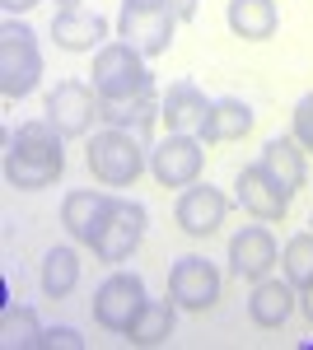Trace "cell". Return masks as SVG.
<instances>
[{"instance_id":"1","label":"cell","mask_w":313,"mask_h":350,"mask_svg":"<svg viewBox=\"0 0 313 350\" xmlns=\"http://www.w3.org/2000/svg\"><path fill=\"white\" fill-rule=\"evenodd\" d=\"M61 173H66V150H61V131L47 117L42 122H24L19 131L10 135V150H5L10 187L42 191V187H52Z\"/></svg>"},{"instance_id":"3","label":"cell","mask_w":313,"mask_h":350,"mask_svg":"<svg viewBox=\"0 0 313 350\" xmlns=\"http://www.w3.org/2000/svg\"><path fill=\"white\" fill-rule=\"evenodd\" d=\"M94 89H99V98H140V94H150L145 56L131 42H108L103 52L94 56Z\"/></svg>"},{"instance_id":"28","label":"cell","mask_w":313,"mask_h":350,"mask_svg":"<svg viewBox=\"0 0 313 350\" xmlns=\"http://www.w3.org/2000/svg\"><path fill=\"white\" fill-rule=\"evenodd\" d=\"M168 10L178 14V24H187V19H197V0H168Z\"/></svg>"},{"instance_id":"11","label":"cell","mask_w":313,"mask_h":350,"mask_svg":"<svg viewBox=\"0 0 313 350\" xmlns=\"http://www.w3.org/2000/svg\"><path fill=\"white\" fill-rule=\"evenodd\" d=\"M140 239H145V206H136V201H117V211H112V219H108V229L99 234V243H94V252L103 257V262H127L131 252L140 247Z\"/></svg>"},{"instance_id":"31","label":"cell","mask_w":313,"mask_h":350,"mask_svg":"<svg viewBox=\"0 0 313 350\" xmlns=\"http://www.w3.org/2000/svg\"><path fill=\"white\" fill-rule=\"evenodd\" d=\"M127 10H168V0H122Z\"/></svg>"},{"instance_id":"30","label":"cell","mask_w":313,"mask_h":350,"mask_svg":"<svg viewBox=\"0 0 313 350\" xmlns=\"http://www.w3.org/2000/svg\"><path fill=\"white\" fill-rule=\"evenodd\" d=\"M299 308H304V318L313 323V280H309V285H299Z\"/></svg>"},{"instance_id":"9","label":"cell","mask_w":313,"mask_h":350,"mask_svg":"<svg viewBox=\"0 0 313 350\" xmlns=\"http://www.w3.org/2000/svg\"><path fill=\"white\" fill-rule=\"evenodd\" d=\"M173 28H178V14H173V10H127V5H122V19H117V33H122L140 56L168 52Z\"/></svg>"},{"instance_id":"5","label":"cell","mask_w":313,"mask_h":350,"mask_svg":"<svg viewBox=\"0 0 313 350\" xmlns=\"http://www.w3.org/2000/svg\"><path fill=\"white\" fill-rule=\"evenodd\" d=\"M140 308H145V280L131 275V271L108 275L103 285L94 290V323L108 327V332H127Z\"/></svg>"},{"instance_id":"16","label":"cell","mask_w":313,"mask_h":350,"mask_svg":"<svg viewBox=\"0 0 313 350\" xmlns=\"http://www.w3.org/2000/svg\"><path fill=\"white\" fill-rule=\"evenodd\" d=\"M262 168L271 173V183L295 196V191L304 187V145L299 140H286V135H276V140H266L262 145Z\"/></svg>"},{"instance_id":"15","label":"cell","mask_w":313,"mask_h":350,"mask_svg":"<svg viewBox=\"0 0 313 350\" xmlns=\"http://www.w3.org/2000/svg\"><path fill=\"white\" fill-rule=\"evenodd\" d=\"M229 267H234L238 280H262L266 271L276 267V239L262 229V224H248L229 239Z\"/></svg>"},{"instance_id":"18","label":"cell","mask_w":313,"mask_h":350,"mask_svg":"<svg viewBox=\"0 0 313 350\" xmlns=\"http://www.w3.org/2000/svg\"><path fill=\"white\" fill-rule=\"evenodd\" d=\"M248 131H253V108L238 103V98H220V103H210L206 122H201V140H206V145L243 140Z\"/></svg>"},{"instance_id":"27","label":"cell","mask_w":313,"mask_h":350,"mask_svg":"<svg viewBox=\"0 0 313 350\" xmlns=\"http://www.w3.org/2000/svg\"><path fill=\"white\" fill-rule=\"evenodd\" d=\"M42 346L47 350H79L84 346V336H79V332H71V327H42Z\"/></svg>"},{"instance_id":"4","label":"cell","mask_w":313,"mask_h":350,"mask_svg":"<svg viewBox=\"0 0 313 350\" xmlns=\"http://www.w3.org/2000/svg\"><path fill=\"white\" fill-rule=\"evenodd\" d=\"M42 80V56H38V42L24 24H10L0 28V89L5 98H24L33 94Z\"/></svg>"},{"instance_id":"17","label":"cell","mask_w":313,"mask_h":350,"mask_svg":"<svg viewBox=\"0 0 313 350\" xmlns=\"http://www.w3.org/2000/svg\"><path fill=\"white\" fill-rule=\"evenodd\" d=\"M206 112H210V103L197 84H173L164 94V103H159V117L168 122V131H201Z\"/></svg>"},{"instance_id":"19","label":"cell","mask_w":313,"mask_h":350,"mask_svg":"<svg viewBox=\"0 0 313 350\" xmlns=\"http://www.w3.org/2000/svg\"><path fill=\"white\" fill-rule=\"evenodd\" d=\"M248 313L258 327H286V318L295 313V290L286 280H258V290L248 299Z\"/></svg>"},{"instance_id":"24","label":"cell","mask_w":313,"mask_h":350,"mask_svg":"<svg viewBox=\"0 0 313 350\" xmlns=\"http://www.w3.org/2000/svg\"><path fill=\"white\" fill-rule=\"evenodd\" d=\"M103 117L122 131H145L150 117H155V98L140 94V98H103Z\"/></svg>"},{"instance_id":"7","label":"cell","mask_w":313,"mask_h":350,"mask_svg":"<svg viewBox=\"0 0 313 350\" xmlns=\"http://www.w3.org/2000/svg\"><path fill=\"white\" fill-rule=\"evenodd\" d=\"M168 295L187 313H206L210 304L220 299V271L210 267L206 257H183L173 267V275H168Z\"/></svg>"},{"instance_id":"32","label":"cell","mask_w":313,"mask_h":350,"mask_svg":"<svg viewBox=\"0 0 313 350\" xmlns=\"http://www.w3.org/2000/svg\"><path fill=\"white\" fill-rule=\"evenodd\" d=\"M309 224H313V215H309Z\"/></svg>"},{"instance_id":"6","label":"cell","mask_w":313,"mask_h":350,"mask_svg":"<svg viewBox=\"0 0 313 350\" xmlns=\"http://www.w3.org/2000/svg\"><path fill=\"white\" fill-rule=\"evenodd\" d=\"M99 89H84L79 80H61L47 94V122L61 135H89L94 117H103V98H94Z\"/></svg>"},{"instance_id":"23","label":"cell","mask_w":313,"mask_h":350,"mask_svg":"<svg viewBox=\"0 0 313 350\" xmlns=\"http://www.w3.org/2000/svg\"><path fill=\"white\" fill-rule=\"evenodd\" d=\"M0 341L10 350H28V346H42V323L33 308H5L0 318Z\"/></svg>"},{"instance_id":"29","label":"cell","mask_w":313,"mask_h":350,"mask_svg":"<svg viewBox=\"0 0 313 350\" xmlns=\"http://www.w3.org/2000/svg\"><path fill=\"white\" fill-rule=\"evenodd\" d=\"M5 5V14H28L33 5H42V0H0Z\"/></svg>"},{"instance_id":"22","label":"cell","mask_w":313,"mask_h":350,"mask_svg":"<svg viewBox=\"0 0 313 350\" xmlns=\"http://www.w3.org/2000/svg\"><path fill=\"white\" fill-rule=\"evenodd\" d=\"M79 285V257L75 247H52L42 257V295L47 299H66Z\"/></svg>"},{"instance_id":"20","label":"cell","mask_w":313,"mask_h":350,"mask_svg":"<svg viewBox=\"0 0 313 350\" xmlns=\"http://www.w3.org/2000/svg\"><path fill=\"white\" fill-rule=\"evenodd\" d=\"M276 24H281L276 0H229V28H234L238 38L262 42V38L276 33Z\"/></svg>"},{"instance_id":"2","label":"cell","mask_w":313,"mask_h":350,"mask_svg":"<svg viewBox=\"0 0 313 350\" xmlns=\"http://www.w3.org/2000/svg\"><path fill=\"white\" fill-rule=\"evenodd\" d=\"M84 159H89V173H94L103 187H131V183L140 178V168H145V150H140L136 131L112 126V131H99L89 140Z\"/></svg>"},{"instance_id":"14","label":"cell","mask_w":313,"mask_h":350,"mask_svg":"<svg viewBox=\"0 0 313 350\" xmlns=\"http://www.w3.org/2000/svg\"><path fill=\"white\" fill-rule=\"evenodd\" d=\"M234 187H238V201H243V211H248V215L266 219V224H281V219H286L290 196L271 183V173H266L262 163H258V168H243Z\"/></svg>"},{"instance_id":"12","label":"cell","mask_w":313,"mask_h":350,"mask_svg":"<svg viewBox=\"0 0 313 350\" xmlns=\"http://www.w3.org/2000/svg\"><path fill=\"white\" fill-rule=\"evenodd\" d=\"M225 211H229V201H225L215 187L192 183V187L178 196V211H173V219H178V229H183V234H192V239H206V234H215V229L225 224Z\"/></svg>"},{"instance_id":"10","label":"cell","mask_w":313,"mask_h":350,"mask_svg":"<svg viewBox=\"0 0 313 350\" xmlns=\"http://www.w3.org/2000/svg\"><path fill=\"white\" fill-rule=\"evenodd\" d=\"M112 211H117V201H112L108 191L84 187V191H71V196H66V206H61V224H66L79 243H89V247H94L99 234L108 229Z\"/></svg>"},{"instance_id":"25","label":"cell","mask_w":313,"mask_h":350,"mask_svg":"<svg viewBox=\"0 0 313 350\" xmlns=\"http://www.w3.org/2000/svg\"><path fill=\"white\" fill-rule=\"evenodd\" d=\"M281 267H286L290 285H309L313 280V234H295L281 252Z\"/></svg>"},{"instance_id":"8","label":"cell","mask_w":313,"mask_h":350,"mask_svg":"<svg viewBox=\"0 0 313 350\" xmlns=\"http://www.w3.org/2000/svg\"><path fill=\"white\" fill-rule=\"evenodd\" d=\"M150 168H155L159 187H192L201 178V140H192L187 131H173L155 150Z\"/></svg>"},{"instance_id":"13","label":"cell","mask_w":313,"mask_h":350,"mask_svg":"<svg viewBox=\"0 0 313 350\" xmlns=\"http://www.w3.org/2000/svg\"><path fill=\"white\" fill-rule=\"evenodd\" d=\"M52 38H56V47H66V52H94L108 38V24L94 10H84L79 0H61V10L52 19Z\"/></svg>"},{"instance_id":"26","label":"cell","mask_w":313,"mask_h":350,"mask_svg":"<svg viewBox=\"0 0 313 350\" xmlns=\"http://www.w3.org/2000/svg\"><path fill=\"white\" fill-rule=\"evenodd\" d=\"M295 140H299V145L313 154V94L299 103V108H295Z\"/></svg>"},{"instance_id":"21","label":"cell","mask_w":313,"mask_h":350,"mask_svg":"<svg viewBox=\"0 0 313 350\" xmlns=\"http://www.w3.org/2000/svg\"><path fill=\"white\" fill-rule=\"evenodd\" d=\"M173 336V308L168 304H155L145 299V308L136 313V323L127 327V341L131 346H164Z\"/></svg>"}]
</instances>
